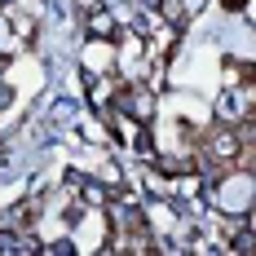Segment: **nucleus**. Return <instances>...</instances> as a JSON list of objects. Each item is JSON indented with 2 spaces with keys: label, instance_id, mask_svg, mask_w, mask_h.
Segmentation results:
<instances>
[{
  "label": "nucleus",
  "instance_id": "nucleus-1",
  "mask_svg": "<svg viewBox=\"0 0 256 256\" xmlns=\"http://www.w3.org/2000/svg\"><path fill=\"white\" fill-rule=\"evenodd\" d=\"M226 4H230V9H238V4H243V0H226Z\"/></svg>",
  "mask_w": 256,
  "mask_h": 256
}]
</instances>
